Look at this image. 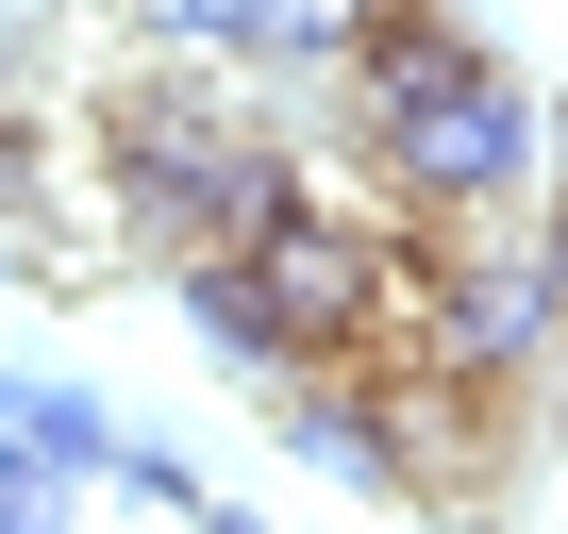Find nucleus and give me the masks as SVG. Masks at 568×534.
Returning a JSON list of instances; mask_svg holds the SVG:
<instances>
[{"instance_id": "obj_1", "label": "nucleus", "mask_w": 568, "mask_h": 534, "mask_svg": "<svg viewBox=\"0 0 568 534\" xmlns=\"http://www.w3.org/2000/svg\"><path fill=\"white\" fill-rule=\"evenodd\" d=\"M84 151H101V217H118V250H151V267H184V250H251L267 217L318 201L302 134L234 84V51H168V34L84 101Z\"/></svg>"}, {"instance_id": "obj_2", "label": "nucleus", "mask_w": 568, "mask_h": 534, "mask_svg": "<svg viewBox=\"0 0 568 534\" xmlns=\"http://www.w3.org/2000/svg\"><path fill=\"white\" fill-rule=\"evenodd\" d=\"M168 301H184V335H201L217 368H302V318H284V285H267L251 250H184Z\"/></svg>"}, {"instance_id": "obj_3", "label": "nucleus", "mask_w": 568, "mask_h": 534, "mask_svg": "<svg viewBox=\"0 0 568 534\" xmlns=\"http://www.w3.org/2000/svg\"><path fill=\"white\" fill-rule=\"evenodd\" d=\"M0 468H34V484H101L118 468V418L51 368H0Z\"/></svg>"}, {"instance_id": "obj_4", "label": "nucleus", "mask_w": 568, "mask_h": 534, "mask_svg": "<svg viewBox=\"0 0 568 534\" xmlns=\"http://www.w3.org/2000/svg\"><path fill=\"white\" fill-rule=\"evenodd\" d=\"M101 484H118V501H151V517H201V468H184V451H134V434H118V468H101Z\"/></svg>"}, {"instance_id": "obj_5", "label": "nucleus", "mask_w": 568, "mask_h": 534, "mask_svg": "<svg viewBox=\"0 0 568 534\" xmlns=\"http://www.w3.org/2000/svg\"><path fill=\"white\" fill-rule=\"evenodd\" d=\"M0 167H51V117L18 101V68H0Z\"/></svg>"}, {"instance_id": "obj_6", "label": "nucleus", "mask_w": 568, "mask_h": 534, "mask_svg": "<svg viewBox=\"0 0 568 534\" xmlns=\"http://www.w3.org/2000/svg\"><path fill=\"white\" fill-rule=\"evenodd\" d=\"M535 250H551V301H568V184H551V217H535Z\"/></svg>"}]
</instances>
